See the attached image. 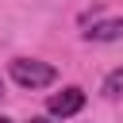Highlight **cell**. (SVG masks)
Wrapping results in <instances>:
<instances>
[{
  "mask_svg": "<svg viewBox=\"0 0 123 123\" xmlns=\"http://www.w3.org/2000/svg\"><path fill=\"white\" fill-rule=\"evenodd\" d=\"M12 81L19 85V88H50L54 81H58V69L50 65V62H38V58H15L12 62Z\"/></svg>",
  "mask_w": 123,
  "mask_h": 123,
  "instance_id": "1",
  "label": "cell"
},
{
  "mask_svg": "<svg viewBox=\"0 0 123 123\" xmlns=\"http://www.w3.org/2000/svg\"><path fill=\"white\" fill-rule=\"evenodd\" d=\"M46 108H50V115H58V119H65V115H77V111L85 108V88L69 85V88H62V92H54Z\"/></svg>",
  "mask_w": 123,
  "mask_h": 123,
  "instance_id": "2",
  "label": "cell"
},
{
  "mask_svg": "<svg viewBox=\"0 0 123 123\" xmlns=\"http://www.w3.org/2000/svg\"><path fill=\"white\" fill-rule=\"evenodd\" d=\"M85 38H88V42H115V38H123V15H119V19H100V23H92V27L85 31Z\"/></svg>",
  "mask_w": 123,
  "mask_h": 123,
  "instance_id": "3",
  "label": "cell"
},
{
  "mask_svg": "<svg viewBox=\"0 0 123 123\" xmlns=\"http://www.w3.org/2000/svg\"><path fill=\"white\" fill-rule=\"evenodd\" d=\"M100 92H104V100H119V96H123V65H119V69H111V73L104 77Z\"/></svg>",
  "mask_w": 123,
  "mask_h": 123,
  "instance_id": "4",
  "label": "cell"
},
{
  "mask_svg": "<svg viewBox=\"0 0 123 123\" xmlns=\"http://www.w3.org/2000/svg\"><path fill=\"white\" fill-rule=\"evenodd\" d=\"M27 123H54V119H27Z\"/></svg>",
  "mask_w": 123,
  "mask_h": 123,
  "instance_id": "5",
  "label": "cell"
},
{
  "mask_svg": "<svg viewBox=\"0 0 123 123\" xmlns=\"http://www.w3.org/2000/svg\"><path fill=\"white\" fill-rule=\"evenodd\" d=\"M0 100H4V81H0Z\"/></svg>",
  "mask_w": 123,
  "mask_h": 123,
  "instance_id": "6",
  "label": "cell"
},
{
  "mask_svg": "<svg viewBox=\"0 0 123 123\" xmlns=\"http://www.w3.org/2000/svg\"><path fill=\"white\" fill-rule=\"evenodd\" d=\"M0 123H12V119H4V115H0Z\"/></svg>",
  "mask_w": 123,
  "mask_h": 123,
  "instance_id": "7",
  "label": "cell"
}]
</instances>
